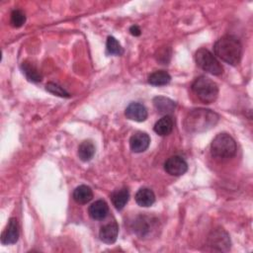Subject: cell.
<instances>
[{
  "label": "cell",
  "mask_w": 253,
  "mask_h": 253,
  "mask_svg": "<svg viewBox=\"0 0 253 253\" xmlns=\"http://www.w3.org/2000/svg\"><path fill=\"white\" fill-rule=\"evenodd\" d=\"M219 120V116L208 109H194L188 113L184 121L185 129L191 133L204 132L213 127Z\"/></svg>",
  "instance_id": "obj_1"
},
{
  "label": "cell",
  "mask_w": 253,
  "mask_h": 253,
  "mask_svg": "<svg viewBox=\"0 0 253 253\" xmlns=\"http://www.w3.org/2000/svg\"><path fill=\"white\" fill-rule=\"evenodd\" d=\"M213 50L218 58L234 66L240 62L242 55V44L237 37L226 35L215 42Z\"/></svg>",
  "instance_id": "obj_2"
},
{
  "label": "cell",
  "mask_w": 253,
  "mask_h": 253,
  "mask_svg": "<svg viewBox=\"0 0 253 253\" xmlns=\"http://www.w3.org/2000/svg\"><path fill=\"white\" fill-rule=\"evenodd\" d=\"M211 153L216 159L231 158L236 153V142L228 133H218L211 143Z\"/></svg>",
  "instance_id": "obj_3"
},
{
  "label": "cell",
  "mask_w": 253,
  "mask_h": 253,
  "mask_svg": "<svg viewBox=\"0 0 253 253\" xmlns=\"http://www.w3.org/2000/svg\"><path fill=\"white\" fill-rule=\"evenodd\" d=\"M192 90L196 96L206 104H211L215 101L218 95L216 83L206 76L196 78L192 84Z\"/></svg>",
  "instance_id": "obj_4"
},
{
  "label": "cell",
  "mask_w": 253,
  "mask_h": 253,
  "mask_svg": "<svg viewBox=\"0 0 253 253\" xmlns=\"http://www.w3.org/2000/svg\"><path fill=\"white\" fill-rule=\"evenodd\" d=\"M195 60L203 70L212 75H220L223 72V68L219 61L209 49L205 47H202L196 51Z\"/></svg>",
  "instance_id": "obj_5"
},
{
  "label": "cell",
  "mask_w": 253,
  "mask_h": 253,
  "mask_svg": "<svg viewBox=\"0 0 253 253\" xmlns=\"http://www.w3.org/2000/svg\"><path fill=\"white\" fill-rule=\"evenodd\" d=\"M188 164L184 158L178 155L169 157L164 163V170L172 176H181L186 173Z\"/></svg>",
  "instance_id": "obj_6"
},
{
  "label": "cell",
  "mask_w": 253,
  "mask_h": 253,
  "mask_svg": "<svg viewBox=\"0 0 253 253\" xmlns=\"http://www.w3.org/2000/svg\"><path fill=\"white\" fill-rule=\"evenodd\" d=\"M19 239V224L15 217H11L1 234V243L4 245L14 244Z\"/></svg>",
  "instance_id": "obj_7"
},
{
  "label": "cell",
  "mask_w": 253,
  "mask_h": 253,
  "mask_svg": "<svg viewBox=\"0 0 253 253\" xmlns=\"http://www.w3.org/2000/svg\"><path fill=\"white\" fill-rule=\"evenodd\" d=\"M150 144V137L146 132L137 131L133 133L129 138L130 149L135 153H141L145 151Z\"/></svg>",
  "instance_id": "obj_8"
},
{
  "label": "cell",
  "mask_w": 253,
  "mask_h": 253,
  "mask_svg": "<svg viewBox=\"0 0 253 253\" xmlns=\"http://www.w3.org/2000/svg\"><path fill=\"white\" fill-rule=\"evenodd\" d=\"M209 242L211 247L218 250H228L230 248V239L223 229H216L211 232L209 237Z\"/></svg>",
  "instance_id": "obj_9"
},
{
  "label": "cell",
  "mask_w": 253,
  "mask_h": 253,
  "mask_svg": "<svg viewBox=\"0 0 253 253\" xmlns=\"http://www.w3.org/2000/svg\"><path fill=\"white\" fill-rule=\"evenodd\" d=\"M125 115L128 120L134 122H144L147 119L146 108L137 102L130 103L125 110Z\"/></svg>",
  "instance_id": "obj_10"
},
{
  "label": "cell",
  "mask_w": 253,
  "mask_h": 253,
  "mask_svg": "<svg viewBox=\"0 0 253 253\" xmlns=\"http://www.w3.org/2000/svg\"><path fill=\"white\" fill-rule=\"evenodd\" d=\"M118 234H119V225L116 221H112L103 225L99 232L100 239L107 244L114 243L117 240Z\"/></svg>",
  "instance_id": "obj_11"
},
{
  "label": "cell",
  "mask_w": 253,
  "mask_h": 253,
  "mask_svg": "<svg viewBox=\"0 0 253 253\" xmlns=\"http://www.w3.org/2000/svg\"><path fill=\"white\" fill-rule=\"evenodd\" d=\"M89 215L96 220L104 219L109 213L108 204L103 200H98L94 202L88 209Z\"/></svg>",
  "instance_id": "obj_12"
},
{
  "label": "cell",
  "mask_w": 253,
  "mask_h": 253,
  "mask_svg": "<svg viewBox=\"0 0 253 253\" xmlns=\"http://www.w3.org/2000/svg\"><path fill=\"white\" fill-rule=\"evenodd\" d=\"M153 105L154 108L157 110V112L159 114H163V115H169L171 114L175 107L176 104L174 101H172L169 98L163 97V96H157L153 98Z\"/></svg>",
  "instance_id": "obj_13"
},
{
  "label": "cell",
  "mask_w": 253,
  "mask_h": 253,
  "mask_svg": "<svg viewBox=\"0 0 253 253\" xmlns=\"http://www.w3.org/2000/svg\"><path fill=\"white\" fill-rule=\"evenodd\" d=\"M173 126H174V122L172 117L169 115H166L155 123L153 129L158 135L165 136L171 133V131L173 130Z\"/></svg>",
  "instance_id": "obj_14"
},
{
  "label": "cell",
  "mask_w": 253,
  "mask_h": 253,
  "mask_svg": "<svg viewBox=\"0 0 253 253\" xmlns=\"http://www.w3.org/2000/svg\"><path fill=\"white\" fill-rule=\"evenodd\" d=\"M134 198L136 204L143 208L151 207L155 202V195L153 191L148 188H140L136 192Z\"/></svg>",
  "instance_id": "obj_15"
},
{
  "label": "cell",
  "mask_w": 253,
  "mask_h": 253,
  "mask_svg": "<svg viewBox=\"0 0 253 253\" xmlns=\"http://www.w3.org/2000/svg\"><path fill=\"white\" fill-rule=\"evenodd\" d=\"M111 199H112V203H113L114 207L118 211L123 210L125 208V206L127 204L128 199H129V193H128L127 188L123 187L121 189L115 190L111 195Z\"/></svg>",
  "instance_id": "obj_16"
},
{
  "label": "cell",
  "mask_w": 253,
  "mask_h": 253,
  "mask_svg": "<svg viewBox=\"0 0 253 253\" xmlns=\"http://www.w3.org/2000/svg\"><path fill=\"white\" fill-rule=\"evenodd\" d=\"M93 198L92 189L87 185H80L73 191V199L77 204L85 205Z\"/></svg>",
  "instance_id": "obj_17"
},
{
  "label": "cell",
  "mask_w": 253,
  "mask_h": 253,
  "mask_svg": "<svg viewBox=\"0 0 253 253\" xmlns=\"http://www.w3.org/2000/svg\"><path fill=\"white\" fill-rule=\"evenodd\" d=\"M21 69L29 81L34 83L42 81V75L33 63L29 61H23L21 64Z\"/></svg>",
  "instance_id": "obj_18"
},
{
  "label": "cell",
  "mask_w": 253,
  "mask_h": 253,
  "mask_svg": "<svg viewBox=\"0 0 253 253\" xmlns=\"http://www.w3.org/2000/svg\"><path fill=\"white\" fill-rule=\"evenodd\" d=\"M95 145L91 140H84L78 146V157L84 161H90L95 154Z\"/></svg>",
  "instance_id": "obj_19"
},
{
  "label": "cell",
  "mask_w": 253,
  "mask_h": 253,
  "mask_svg": "<svg viewBox=\"0 0 253 253\" xmlns=\"http://www.w3.org/2000/svg\"><path fill=\"white\" fill-rule=\"evenodd\" d=\"M171 81V76L164 70H157L148 76V83L153 86H164Z\"/></svg>",
  "instance_id": "obj_20"
},
{
  "label": "cell",
  "mask_w": 253,
  "mask_h": 253,
  "mask_svg": "<svg viewBox=\"0 0 253 253\" xmlns=\"http://www.w3.org/2000/svg\"><path fill=\"white\" fill-rule=\"evenodd\" d=\"M151 220L146 216H139L133 223V230L139 236L147 235L151 230Z\"/></svg>",
  "instance_id": "obj_21"
},
{
  "label": "cell",
  "mask_w": 253,
  "mask_h": 253,
  "mask_svg": "<svg viewBox=\"0 0 253 253\" xmlns=\"http://www.w3.org/2000/svg\"><path fill=\"white\" fill-rule=\"evenodd\" d=\"M107 52L112 55H121L124 52V49L118 40L112 36H109L106 43Z\"/></svg>",
  "instance_id": "obj_22"
},
{
  "label": "cell",
  "mask_w": 253,
  "mask_h": 253,
  "mask_svg": "<svg viewBox=\"0 0 253 253\" xmlns=\"http://www.w3.org/2000/svg\"><path fill=\"white\" fill-rule=\"evenodd\" d=\"M26 22V15L22 10H13L10 16V23L14 28L22 27Z\"/></svg>",
  "instance_id": "obj_23"
},
{
  "label": "cell",
  "mask_w": 253,
  "mask_h": 253,
  "mask_svg": "<svg viewBox=\"0 0 253 253\" xmlns=\"http://www.w3.org/2000/svg\"><path fill=\"white\" fill-rule=\"evenodd\" d=\"M45 89L49 93H51L53 95H56V96H59V97H64V98H69L70 97V94L65 89H63L61 86H59L58 84H55L53 82H48L45 85Z\"/></svg>",
  "instance_id": "obj_24"
},
{
  "label": "cell",
  "mask_w": 253,
  "mask_h": 253,
  "mask_svg": "<svg viewBox=\"0 0 253 253\" xmlns=\"http://www.w3.org/2000/svg\"><path fill=\"white\" fill-rule=\"evenodd\" d=\"M129 32H130V34H131L132 36H134V37H138V36L141 34V31H140L139 27L136 26V25L131 26V27L129 28Z\"/></svg>",
  "instance_id": "obj_25"
}]
</instances>
